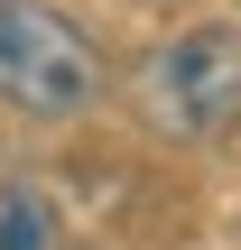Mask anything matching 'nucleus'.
<instances>
[{
  "instance_id": "nucleus-1",
  "label": "nucleus",
  "mask_w": 241,
  "mask_h": 250,
  "mask_svg": "<svg viewBox=\"0 0 241 250\" xmlns=\"http://www.w3.org/2000/svg\"><path fill=\"white\" fill-rule=\"evenodd\" d=\"M102 83H111V65H102V46H93L65 9H46V0H0V102H9V111H28V121H74V111L102 102Z\"/></svg>"
},
{
  "instance_id": "nucleus-2",
  "label": "nucleus",
  "mask_w": 241,
  "mask_h": 250,
  "mask_svg": "<svg viewBox=\"0 0 241 250\" xmlns=\"http://www.w3.org/2000/svg\"><path fill=\"white\" fill-rule=\"evenodd\" d=\"M130 102L158 139H214L241 121V28H176L139 56Z\"/></svg>"
},
{
  "instance_id": "nucleus-3",
  "label": "nucleus",
  "mask_w": 241,
  "mask_h": 250,
  "mask_svg": "<svg viewBox=\"0 0 241 250\" xmlns=\"http://www.w3.org/2000/svg\"><path fill=\"white\" fill-rule=\"evenodd\" d=\"M56 204L37 186H0V250H56Z\"/></svg>"
}]
</instances>
